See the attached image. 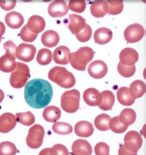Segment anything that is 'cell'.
<instances>
[{
	"label": "cell",
	"mask_w": 146,
	"mask_h": 155,
	"mask_svg": "<svg viewBox=\"0 0 146 155\" xmlns=\"http://www.w3.org/2000/svg\"><path fill=\"white\" fill-rule=\"evenodd\" d=\"M52 96V87L46 80L34 79L28 81L25 85V101L32 108H44L50 104Z\"/></svg>",
	"instance_id": "6da1fadb"
},
{
	"label": "cell",
	"mask_w": 146,
	"mask_h": 155,
	"mask_svg": "<svg viewBox=\"0 0 146 155\" xmlns=\"http://www.w3.org/2000/svg\"><path fill=\"white\" fill-rule=\"evenodd\" d=\"M49 79L63 88H70L75 86L76 80L74 75L62 67L52 68L48 74Z\"/></svg>",
	"instance_id": "7a4b0ae2"
},
{
	"label": "cell",
	"mask_w": 146,
	"mask_h": 155,
	"mask_svg": "<svg viewBox=\"0 0 146 155\" xmlns=\"http://www.w3.org/2000/svg\"><path fill=\"white\" fill-rule=\"evenodd\" d=\"M94 57V51L88 47L80 48L76 51L70 53L69 61L72 67L79 71H85L87 64L92 60Z\"/></svg>",
	"instance_id": "3957f363"
},
{
	"label": "cell",
	"mask_w": 146,
	"mask_h": 155,
	"mask_svg": "<svg viewBox=\"0 0 146 155\" xmlns=\"http://www.w3.org/2000/svg\"><path fill=\"white\" fill-rule=\"evenodd\" d=\"M30 76V70L27 64L17 62L16 68L10 76V84L16 89L22 88L26 84Z\"/></svg>",
	"instance_id": "277c9868"
},
{
	"label": "cell",
	"mask_w": 146,
	"mask_h": 155,
	"mask_svg": "<svg viewBox=\"0 0 146 155\" xmlns=\"http://www.w3.org/2000/svg\"><path fill=\"white\" fill-rule=\"evenodd\" d=\"M80 94L76 89H72L63 93L61 97V107L68 113H74L80 107Z\"/></svg>",
	"instance_id": "5b68a950"
},
{
	"label": "cell",
	"mask_w": 146,
	"mask_h": 155,
	"mask_svg": "<svg viewBox=\"0 0 146 155\" xmlns=\"http://www.w3.org/2000/svg\"><path fill=\"white\" fill-rule=\"evenodd\" d=\"M45 136V130L44 127L39 124H35L29 130L26 143L27 145L32 149H37L41 147Z\"/></svg>",
	"instance_id": "8992f818"
},
{
	"label": "cell",
	"mask_w": 146,
	"mask_h": 155,
	"mask_svg": "<svg viewBox=\"0 0 146 155\" xmlns=\"http://www.w3.org/2000/svg\"><path fill=\"white\" fill-rule=\"evenodd\" d=\"M145 34V29L141 24H133L129 25L126 28L124 32V35L127 42L136 43L142 39Z\"/></svg>",
	"instance_id": "52a82bcc"
},
{
	"label": "cell",
	"mask_w": 146,
	"mask_h": 155,
	"mask_svg": "<svg viewBox=\"0 0 146 155\" xmlns=\"http://www.w3.org/2000/svg\"><path fill=\"white\" fill-rule=\"evenodd\" d=\"M125 148L131 152H138L142 145V139L139 132L131 130L127 132L124 138Z\"/></svg>",
	"instance_id": "ba28073f"
},
{
	"label": "cell",
	"mask_w": 146,
	"mask_h": 155,
	"mask_svg": "<svg viewBox=\"0 0 146 155\" xmlns=\"http://www.w3.org/2000/svg\"><path fill=\"white\" fill-rule=\"evenodd\" d=\"M36 53V48L35 46L22 43L17 47L16 57L21 61L29 62L34 58Z\"/></svg>",
	"instance_id": "9c48e42d"
},
{
	"label": "cell",
	"mask_w": 146,
	"mask_h": 155,
	"mask_svg": "<svg viewBox=\"0 0 146 155\" xmlns=\"http://www.w3.org/2000/svg\"><path fill=\"white\" fill-rule=\"evenodd\" d=\"M108 67L104 61L95 60L93 61L88 68V72L95 79H101L108 73Z\"/></svg>",
	"instance_id": "30bf717a"
},
{
	"label": "cell",
	"mask_w": 146,
	"mask_h": 155,
	"mask_svg": "<svg viewBox=\"0 0 146 155\" xmlns=\"http://www.w3.org/2000/svg\"><path fill=\"white\" fill-rule=\"evenodd\" d=\"M15 115L6 112L0 115V132L6 134L14 129L17 124Z\"/></svg>",
	"instance_id": "8fae6325"
},
{
	"label": "cell",
	"mask_w": 146,
	"mask_h": 155,
	"mask_svg": "<svg viewBox=\"0 0 146 155\" xmlns=\"http://www.w3.org/2000/svg\"><path fill=\"white\" fill-rule=\"evenodd\" d=\"M69 8L67 3L64 1H54L48 7L49 15L52 18H60L67 15Z\"/></svg>",
	"instance_id": "7c38bea8"
},
{
	"label": "cell",
	"mask_w": 146,
	"mask_h": 155,
	"mask_svg": "<svg viewBox=\"0 0 146 155\" xmlns=\"http://www.w3.org/2000/svg\"><path fill=\"white\" fill-rule=\"evenodd\" d=\"M139 60L138 51L132 48H125L119 54L120 63L126 66H133Z\"/></svg>",
	"instance_id": "4fadbf2b"
},
{
	"label": "cell",
	"mask_w": 146,
	"mask_h": 155,
	"mask_svg": "<svg viewBox=\"0 0 146 155\" xmlns=\"http://www.w3.org/2000/svg\"><path fill=\"white\" fill-rule=\"evenodd\" d=\"M83 98L87 104L90 106H98L102 101V96L101 93L97 89L88 88L83 93Z\"/></svg>",
	"instance_id": "5bb4252c"
},
{
	"label": "cell",
	"mask_w": 146,
	"mask_h": 155,
	"mask_svg": "<svg viewBox=\"0 0 146 155\" xmlns=\"http://www.w3.org/2000/svg\"><path fill=\"white\" fill-rule=\"evenodd\" d=\"M92 147L88 141L79 139L75 140L72 147V155H91Z\"/></svg>",
	"instance_id": "9a60e30c"
},
{
	"label": "cell",
	"mask_w": 146,
	"mask_h": 155,
	"mask_svg": "<svg viewBox=\"0 0 146 155\" xmlns=\"http://www.w3.org/2000/svg\"><path fill=\"white\" fill-rule=\"evenodd\" d=\"M85 19L76 15H70L69 16V28L72 34H78L80 33L86 27Z\"/></svg>",
	"instance_id": "2e32d148"
},
{
	"label": "cell",
	"mask_w": 146,
	"mask_h": 155,
	"mask_svg": "<svg viewBox=\"0 0 146 155\" xmlns=\"http://www.w3.org/2000/svg\"><path fill=\"white\" fill-rule=\"evenodd\" d=\"M26 25L30 31L38 35V34L44 30L46 28V21L42 16L34 15L29 19L28 24Z\"/></svg>",
	"instance_id": "e0dca14e"
},
{
	"label": "cell",
	"mask_w": 146,
	"mask_h": 155,
	"mask_svg": "<svg viewBox=\"0 0 146 155\" xmlns=\"http://www.w3.org/2000/svg\"><path fill=\"white\" fill-rule=\"evenodd\" d=\"M16 58L12 55L6 54L0 58V70L5 73L15 71L17 66Z\"/></svg>",
	"instance_id": "ac0fdd59"
},
{
	"label": "cell",
	"mask_w": 146,
	"mask_h": 155,
	"mask_svg": "<svg viewBox=\"0 0 146 155\" xmlns=\"http://www.w3.org/2000/svg\"><path fill=\"white\" fill-rule=\"evenodd\" d=\"M94 132V128L91 123L82 120L75 125V133L80 137H89Z\"/></svg>",
	"instance_id": "d6986e66"
},
{
	"label": "cell",
	"mask_w": 146,
	"mask_h": 155,
	"mask_svg": "<svg viewBox=\"0 0 146 155\" xmlns=\"http://www.w3.org/2000/svg\"><path fill=\"white\" fill-rule=\"evenodd\" d=\"M70 54V49L67 47L62 45L58 47L54 50L53 58H54L55 63L57 64L65 65V64H67L69 63V56Z\"/></svg>",
	"instance_id": "ffe728a7"
},
{
	"label": "cell",
	"mask_w": 146,
	"mask_h": 155,
	"mask_svg": "<svg viewBox=\"0 0 146 155\" xmlns=\"http://www.w3.org/2000/svg\"><path fill=\"white\" fill-rule=\"evenodd\" d=\"M90 11L95 18H103L108 13V5L105 1H95L91 5Z\"/></svg>",
	"instance_id": "44dd1931"
},
{
	"label": "cell",
	"mask_w": 146,
	"mask_h": 155,
	"mask_svg": "<svg viewBox=\"0 0 146 155\" xmlns=\"http://www.w3.org/2000/svg\"><path fill=\"white\" fill-rule=\"evenodd\" d=\"M113 38V32L107 28L98 29L94 34V40L95 43L100 45H104L109 43Z\"/></svg>",
	"instance_id": "7402d4cb"
},
{
	"label": "cell",
	"mask_w": 146,
	"mask_h": 155,
	"mask_svg": "<svg viewBox=\"0 0 146 155\" xmlns=\"http://www.w3.org/2000/svg\"><path fill=\"white\" fill-rule=\"evenodd\" d=\"M24 18L16 11H12L8 13L5 16V22L8 27L12 29H18L24 24Z\"/></svg>",
	"instance_id": "603a6c76"
},
{
	"label": "cell",
	"mask_w": 146,
	"mask_h": 155,
	"mask_svg": "<svg viewBox=\"0 0 146 155\" xmlns=\"http://www.w3.org/2000/svg\"><path fill=\"white\" fill-rule=\"evenodd\" d=\"M60 41V37L58 33L53 30L46 31L41 37V42L42 44L49 48L56 46Z\"/></svg>",
	"instance_id": "cb8c5ba5"
},
{
	"label": "cell",
	"mask_w": 146,
	"mask_h": 155,
	"mask_svg": "<svg viewBox=\"0 0 146 155\" xmlns=\"http://www.w3.org/2000/svg\"><path fill=\"white\" fill-rule=\"evenodd\" d=\"M42 115L46 121L56 123L61 117V110L59 107L54 106H48L45 108Z\"/></svg>",
	"instance_id": "d4e9b609"
},
{
	"label": "cell",
	"mask_w": 146,
	"mask_h": 155,
	"mask_svg": "<svg viewBox=\"0 0 146 155\" xmlns=\"http://www.w3.org/2000/svg\"><path fill=\"white\" fill-rule=\"evenodd\" d=\"M145 84L141 80L132 82L129 87V91L131 97L134 99L141 97L145 93Z\"/></svg>",
	"instance_id": "484cf974"
},
{
	"label": "cell",
	"mask_w": 146,
	"mask_h": 155,
	"mask_svg": "<svg viewBox=\"0 0 146 155\" xmlns=\"http://www.w3.org/2000/svg\"><path fill=\"white\" fill-rule=\"evenodd\" d=\"M117 98L121 104L126 106H132L135 102V99L131 97L129 88L127 87H121L117 90Z\"/></svg>",
	"instance_id": "4316f807"
},
{
	"label": "cell",
	"mask_w": 146,
	"mask_h": 155,
	"mask_svg": "<svg viewBox=\"0 0 146 155\" xmlns=\"http://www.w3.org/2000/svg\"><path fill=\"white\" fill-rule=\"evenodd\" d=\"M102 96V101L101 104L98 106L100 109L103 110H111L115 102V97L114 94L111 91L107 90L101 93Z\"/></svg>",
	"instance_id": "83f0119b"
},
{
	"label": "cell",
	"mask_w": 146,
	"mask_h": 155,
	"mask_svg": "<svg viewBox=\"0 0 146 155\" xmlns=\"http://www.w3.org/2000/svg\"><path fill=\"white\" fill-rule=\"evenodd\" d=\"M118 118L123 125L128 127L133 124L136 121V114L133 109L126 108L121 111Z\"/></svg>",
	"instance_id": "f1b7e54d"
},
{
	"label": "cell",
	"mask_w": 146,
	"mask_h": 155,
	"mask_svg": "<svg viewBox=\"0 0 146 155\" xmlns=\"http://www.w3.org/2000/svg\"><path fill=\"white\" fill-rule=\"evenodd\" d=\"M110 119V116L107 114H101L98 115L94 121L95 127L100 131L108 130Z\"/></svg>",
	"instance_id": "f546056e"
},
{
	"label": "cell",
	"mask_w": 146,
	"mask_h": 155,
	"mask_svg": "<svg viewBox=\"0 0 146 155\" xmlns=\"http://www.w3.org/2000/svg\"><path fill=\"white\" fill-rule=\"evenodd\" d=\"M16 117L17 122L25 126L32 125L36 121L35 116L30 111L16 113Z\"/></svg>",
	"instance_id": "4dcf8cb0"
},
{
	"label": "cell",
	"mask_w": 146,
	"mask_h": 155,
	"mask_svg": "<svg viewBox=\"0 0 146 155\" xmlns=\"http://www.w3.org/2000/svg\"><path fill=\"white\" fill-rule=\"evenodd\" d=\"M37 61L41 65H47L52 60V54L47 48H42L39 51L36 58Z\"/></svg>",
	"instance_id": "1f68e13d"
},
{
	"label": "cell",
	"mask_w": 146,
	"mask_h": 155,
	"mask_svg": "<svg viewBox=\"0 0 146 155\" xmlns=\"http://www.w3.org/2000/svg\"><path fill=\"white\" fill-rule=\"evenodd\" d=\"M52 130L55 133L60 135H68L73 132L72 125L68 123L58 122L52 125Z\"/></svg>",
	"instance_id": "d6a6232c"
},
{
	"label": "cell",
	"mask_w": 146,
	"mask_h": 155,
	"mask_svg": "<svg viewBox=\"0 0 146 155\" xmlns=\"http://www.w3.org/2000/svg\"><path fill=\"white\" fill-rule=\"evenodd\" d=\"M128 127L123 125L119 120L118 116L111 118L109 122V128L116 134H123L127 130Z\"/></svg>",
	"instance_id": "836d02e7"
},
{
	"label": "cell",
	"mask_w": 146,
	"mask_h": 155,
	"mask_svg": "<svg viewBox=\"0 0 146 155\" xmlns=\"http://www.w3.org/2000/svg\"><path fill=\"white\" fill-rule=\"evenodd\" d=\"M17 148L10 141H3L0 143V155H16Z\"/></svg>",
	"instance_id": "e575fe53"
},
{
	"label": "cell",
	"mask_w": 146,
	"mask_h": 155,
	"mask_svg": "<svg viewBox=\"0 0 146 155\" xmlns=\"http://www.w3.org/2000/svg\"><path fill=\"white\" fill-rule=\"evenodd\" d=\"M108 7V13L111 15H117L120 14L124 8L123 1H107Z\"/></svg>",
	"instance_id": "d590c367"
},
{
	"label": "cell",
	"mask_w": 146,
	"mask_h": 155,
	"mask_svg": "<svg viewBox=\"0 0 146 155\" xmlns=\"http://www.w3.org/2000/svg\"><path fill=\"white\" fill-rule=\"evenodd\" d=\"M136 68L135 65L126 66L119 62L117 64V71L122 76L129 78L133 76L136 73Z\"/></svg>",
	"instance_id": "8d00e7d4"
},
{
	"label": "cell",
	"mask_w": 146,
	"mask_h": 155,
	"mask_svg": "<svg viewBox=\"0 0 146 155\" xmlns=\"http://www.w3.org/2000/svg\"><path fill=\"white\" fill-rule=\"evenodd\" d=\"M20 37L23 41L32 42L36 39L37 35L30 31L28 28L27 25H25L20 32Z\"/></svg>",
	"instance_id": "74e56055"
},
{
	"label": "cell",
	"mask_w": 146,
	"mask_h": 155,
	"mask_svg": "<svg viewBox=\"0 0 146 155\" xmlns=\"http://www.w3.org/2000/svg\"><path fill=\"white\" fill-rule=\"evenodd\" d=\"M86 6V3L83 0H80V1L71 0L69 2L68 8L72 11L78 12V13H82L85 11Z\"/></svg>",
	"instance_id": "f35d334b"
},
{
	"label": "cell",
	"mask_w": 146,
	"mask_h": 155,
	"mask_svg": "<svg viewBox=\"0 0 146 155\" xmlns=\"http://www.w3.org/2000/svg\"><path fill=\"white\" fill-rule=\"evenodd\" d=\"M92 35V29L88 24L86 25L85 28L80 32L76 35L77 39L81 42H86L88 41Z\"/></svg>",
	"instance_id": "ab89813d"
},
{
	"label": "cell",
	"mask_w": 146,
	"mask_h": 155,
	"mask_svg": "<svg viewBox=\"0 0 146 155\" xmlns=\"http://www.w3.org/2000/svg\"><path fill=\"white\" fill-rule=\"evenodd\" d=\"M50 155H69L67 148L62 144H56L50 148Z\"/></svg>",
	"instance_id": "60d3db41"
},
{
	"label": "cell",
	"mask_w": 146,
	"mask_h": 155,
	"mask_svg": "<svg viewBox=\"0 0 146 155\" xmlns=\"http://www.w3.org/2000/svg\"><path fill=\"white\" fill-rule=\"evenodd\" d=\"M96 155H110V147L104 142H100L95 147Z\"/></svg>",
	"instance_id": "b9f144b4"
},
{
	"label": "cell",
	"mask_w": 146,
	"mask_h": 155,
	"mask_svg": "<svg viewBox=\"0 0 146 155\" xmlns=\"http://www.w3.org/2000/svg\"><path fill=\"white\" fill-rule=\"evenodd\" d=\"M4 48L6 50V54L12 55L16 57L17 47L12 41H8L4 44Z\"/></svg>",
	"instance_id": "7bdbcfd3"
},
{
	"label": "cell",
	"mask_w": 146,
	"mask_h": 155,
	"mask_svg": "<svg viewBox=\"0 0 146 155\" xmlns=\"http://www.w3.org/2000/svg\"><path fill=\"white\" fill-rule=\"evenodd\" d=\"M16 5V1L12 0V1H0V7L5 11H10L15 8Z\"/></svg>",
	"instance_id": "ee69618b"
},
{
	"label": "cell",
	"mask_w": 146,
	"mask_h": 155,
	"mask_svg": "<svg viewBox=\"0 0 146 155\" xmlns=\"http://www.w3.org/2000/svg\"><path fill=\"white\" fill-rule=\"evenodd\" d=\"M119 155H137L138 152H131L127 150L124 145H121L118 150Z\"/></svg>",
	"instance_id": "f6af8a7d"
},
{
	"label": "cell",
	"mask_w": 146,
	"mask_h": 155,
	"mask_svg": "<svg viewBox=\"0 0 146 155\" xmlns=\"http://www.w3.org/2000/svg\"><path fill=\"white\" fill-rule=\"evenodd\" d=\"M6 31V28L5 24L0 21V43H1L2 41V37L4 35Z\"/></svg>",
	"instance_id": "bcb514c9"
},
{
	"label": "cell",
	"mask_w": 146,
	"mask_h": 155,
	"mask_svg": "<svg viewBox=\"0 0 146 155\" xmlns=\"http://www.w3.org/2000/svg\"><path fill=\"white\" fill-rule=\"evenodd\" d=\"M49 151H50V148H47L45 149H43L42 150H41L40 151L39 155H50L49 154Z\"/></svg>",
	"instance_id": "7dc6e473"
},
{
	"label": "cell",
	"mask_w": 146,
	"mask_h": 155,
	"mask_svg": "<svg viewBox=\"0 0 146 155\" xmlns=\"http://www.w3.org/2000/svg\"><path fill=\"white\" fill-rule=\"evenodd\" d=\"M5 98V94L4 92L2 89H0V103H2Z\"/></svg>",
	"instance_id": "c3c4849f"
},
{
	"label": "cell",
	"mask_w": 146,
	"mask_h": 155,
	"mask_svg": "<svg viewBox=\"0 0 146 155\" xmlns=\"http://www.w3.org/2000/svg\"><path fill=\"white\" fill-rule=\"evenodd\" d=\"M71 155H72V154H71Z\"/></svg>",
	"instance_id": "681fc988"
}]
</instances>
